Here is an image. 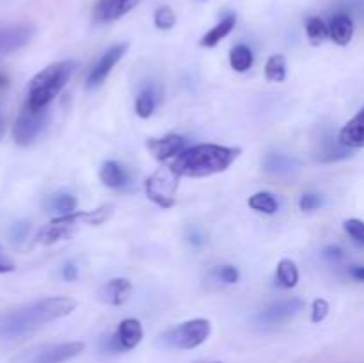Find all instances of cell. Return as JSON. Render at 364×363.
Returning <instances> with one entry per match:
<instances>
[{
  "instance_id": "6da1fadb",
  "label": "cell",
  "mask_w": 364,
  "mask_h": 363,
  "mask_svg": "<svg viewBox=\"0 0 364 363\" xmlns=\"http://www.w3.org/2000/svg\"><path fill=\"white\" fill-rule=\"evenodd\" d=\"M77 308L71 298H45L21 308L0 313V340H16L34 333L45 324L70 315Z\"/></svg>"
},
{
  "instance_id": "7a4b0ae2",
  "label": "cell",
  "mask_w": 364,
  "mask_h": 363,
  "mask_svg": "<svg viewBox=\"0 0 364 363\" xmlns=\"http://www.w3.org/2000/svg\"><path fill=\"white\" fill-rule=\"evenodd\" d=\"M240 155V149L220 144H198L183 149L171 162L178 177L203 178L226 171Z\"/></svg>"
},
{
  "instance_id": "3957f363",
  "label": "cell",
  "mask_w": 364,
  "mask_h": 363,
  "mask_svg": "<svg viewBox=\"0 0 364 363\" xmlns=\"http://www.w3.org/2000/svg\"><path fill=\"white\" fill-rule=\"evenodd\" d=\"M73 66L71 60H60L43 68L28 84L27 105L32 109H46L70 80Z\"/></svg>"
},
{
  "instance_id": "277c9868",
  "label": "cell",
  "mask_w": 364,
  "mask_h": 363,
  "mask_svg": "<svg viewBox=\"0 0 364 363\" xmlns=\"http://www.w3.org/2000/svg\"><path fill=\"white\" fill-rule=\"evenodd\" d=\"M110 214H112V205H103L96 210H89V212H73L66 214V216H59L39 230L38 242L45 246H52L59 241H66V238L73 237L75 231L82 224L98 226V224L105 223L109 219Z\"/></svg>"
},
{
  "instance_id": "5b68a950",
  "label": "cell",
  "mask_w": 364,
  "mask_h": 363,
  "mask_svg": "<svg viewBox=\"0 0 364 363\" xmlns=\"http://www.w3.org/2000/svg\"><path fill=\"white\" fill-rule=\"evenodd\" d=\"M181 177H178L171 166L160 167L159 171L151 174V177L146 180L144 189L146 194L151 201H155L156 205L162 206V209H171L176 201V189H178V180Z\"/></svg>"
},
{
  "instance_id": "8992f818",
  "label": "cell",
  "mask_w": 364,
  "mask_h": 363,
  "mask_svg": "<svg viewBox=\"0 0 364 363\" xmlns=\"http://www.w3.org/2000/svg\"><path fill=\"white\" fill-rule=\"evenodd\" d=\"M48 107L46 109H32L25 103L23 110L18 116L16 123L13 127V137L16 144L28 146L39 137L43 130H45L46 123H48Z\"/></svg>"
},
{
  "instance_id": "52a82bcc",
  "label": "cell",
  "mask_w": 364,
  "mask_h": 363,
  "mask_svg": "<svg viewBox=\"0 0 364 363\" xmlns=\"http://www.w3.org/2000/svg\"><path fill=\"white\" fill-rule=\"evenodd\" d=\"M212 326L206 319H192L180 324L166 335V342L176 349H196L206 342L210 337Z\"/></svg>"
},
{
  "instance_id": "ba28073f",
  "label": "cell",
  "mask_w": 364,
  "mask_h": 363,
  "mask_svg": "<svg viewBox=\"0 0 364 363\" xmlns=\"http://www.w3.org/2000/svg\"><path fill=\"white\" fill-rule=\"evenodd\" d=\"M142 337H144L142 324L139 322L137 319H124L121 320L116 333L109 338L105 349L109 352L130 351V349L137 347V345L141 344Z\"/></svg>"
},
{
  "instance_id": "9c48e42d",
  "label": "cell",
  "mask_w": 364,
  "mask_h": 363,
  "mask_svg": "<svg viewBox=\"0 0 364 363\" xmlns=\"http://www.w3.org/2000/svg\"><path fill=\"white\" fill-rule=\"evenodd\" d=\"M82 351H84L82 342H64V344L46 345V347H41L32 352V354H28L25 363H66L68 359L75 358Z\"/></svg>"
},
{
  "instance_id": "30bf717a",
  "label": "cell",
  "mask_w": 364,
  "mask_h": 363,
  "mask_svg": "<svg viewBox=\"0 0 364 363\" xmlns=\"http://www.w3.org/2000/svg\"><path fill=\"white\" fill-rule=\"evenodd\" d=\"M302 308H304V302L301 299H284V301L274 302L269 308L263 310L262 313H258L256 320L262 326H279V324H284L290 319H294Z\"/></svg>"
},
{
  "instance_id": "8fae6325",
  "label": "cell",
  "mask_w": 364,
  "mask_h": 363,
  "mask_svg": "<svg viewBox=\"0 0 364 363\" xmlns=\"http://www.w3.org/2000/svg\"><path fill=\"white\" fill-rule=\"evenodd\" d=\"M128 50V43H119V45H114L100 57L98 63L95 64V68L91 70V73L87 75V88H98L105 82V78L109 77L110 71L114 70L117 63L123 59V56Z\"/></svg>"
},
{
  "instance_id": "7c38bea8",
  "label": "cell",
  "mask_w": 364,
  "mask_h": 363,
  "mask_svg": "<svg viewBox=\"0 0 364 363\" xmlns=\"http://www.w3.org/2000/svg\"><path fill=\"white\" fill-rule=\"evenodd\" d=\"M36 28L31 23L9 25V27H0V56H7L21 46L27 45L34 36Z\"/></svg>"
},
{
  "instance_id": "4fadbf2b",
  "label": "cell",
  "mask_w": 364,
  "mask_h": 363,
  "mask_svg": "<svg viewBox=\"0 0 364 363\" xmlns=\"http://www.w3.org/2000/svg\"><path fill=\"white\" fill-rule=\"evenodd\" d=\"M146 146H148L149 153H151L156 160L164 162V160L173 159V157H178L183 152L185 139L181 137V135L171 134L166 135V137L148 139V141H146Z\"/></svg>"
},
{
  "instance_id": "5bb4252c",
  "label": "cell",
  "mask_w": 364,
  "mask_h": 363,
  "mask_svg": "<svg viewBox=\"0 0 364 363\" xmlns=\"http://www.w3.org/2000/svg\"><path fill=\"white\" fill-rule=\"evenodd\" d=\"M135 4H137V0H98L92 14L100 23H110V21L124 16Z\"/></svg>"
},
{
  "instance_id": "9a60e30c",
  "label": "cell",
  "mask_w": 364,
  "mask_h": 363,
  "mask_svg": "<svg viewBox=\"0 0 364 363\" xmlns=\"http://www.w3.org/2000/svg\"><path fill=\"white\" fill-rule=\"evenodd\" d=\"M132 292V283L127 278H112L107 283L102 285L98 295L103 302L112 306H119L127 302L128 295Z\"/></svg>"
},
{
  "instance_id": "2e32d148",
  "label": "cell",
  "mask_w": 364,
  "mask_h": 363,
  "mask_svg": "<svg viewBox=\"0 0 364 363\" xmlns=\"http://www.w3.org/2000/svg\"><path fill=\"white\" fill-rule=\"evenodd\" d=\"M340 142L347 148H364V107L341 128Z\"/></svg>"
},
{
  "instance_id": "e0dca14e",
  "label": "cell",
  "mask_w": 364,
  "mask_h": 363,
  "mask_svg": "<svg viewBox=\"0 0 364 363\" xmlns=\"http://www.w3.org/2000/svg\"><path fill=\"white\" fill-rule=\"evenodd\" d=\"M354 36V21L348 14H336L329 23V38L336 45H348Z\"/></svg>"
},
{
  "instance_id": "ac0fdd59",
  "label": "cell",
  "mask_w": 364,
  "mask_h": 363,
  "mask_svg": "<svg viewBox=\"0 0 364 363\" xmlns=\"http://www.w3.org/2000/svg\"><path fill=\"white\" fill-rule=\"evenodd\" d=\"M235 25H237V14H235V13L226 14V16H224L223 20H220L219 23L215 25V27L210 28V31L206 32L205 36H203L201 41H199V45L205 46V48H212V46H217L220 41H223L224 38H226L228 34H230L231 31H233Z\"/></svg>"
},
{
  "instance_id": "d6986e66",
  "label": "cell",
  "mask_w": 364,
  "mask_h": 363,
  "mask_svg": "<svg viewBox=\"0 0 364 363\" xmlns=\"http://www.w3.org/2000/svg\"><path fill=\"white\" fill-rule=\"evenodd\" d=\"M100 180L105 187L109 189H121L127 185L128 174L121 164L114 162V160H107L100 167Z\"/></svg>"
},
{
  "instance_id": "ffe728a7",
  "label": "cell",
  "mask_w": 364,
  "mask_h": 363,
  "mask_svg": "<svg viewBox=\"0 0 364 363\" xmlns=\"http://www.w3.org/2000/svg\"><path fill=\"white\" fill-rule=\"evenodd\" d=\"M263 169L272 174H291L299 169V162L283 153H267L263 157Z\"/></svg>"
},
{
  "instance_id": "44dd1931",
  "label": "cell",
  "mask_w": 364,
  "mask_h": 363,
  "mask_svg": "<svg viewBox=\"0 0 364 363\" xmlns=\"http://www.w3.org/2000/svg\"><path fill=\"white\" fill-rule=\"evenodd\" d=\"M255 63V53L247 45L240 43L230 50V64L235 71H247Z\"/></svg>"
},
{
  "instance_id": "7402d4cb",
  "label": "cell",
  "mask_w": 364,
  "mask_h": 363,
  "mask_svg": "<svg viewBox=\"0 0 364 363\" xmlns=\"http://www.w3.org/2000/svg\"><path fill=\"white\" fill-rule=\"evenodd\" d=\"M276 276H277V281H279L283 287H287V288L297 287V283H299V267L295 265L294 260H290V258L279 260V263H277Z\"/></svg>"
},
{
  "instance_id": "603a6c76",
  "label": "cell",
  "mask_w": 364,
  "mask_h": 363,
  "mask_svg": "<svg viewBox=\"0 0 364 363\" xmlns=\"http://www.w3.org/2000/svg\"><path fill=\"white\" fill-rule=\"evenodd\" d=\"M306 36H308L311 45H322L329 38V25H326V21L318 16L308 18L306 20Z\"/></svg>"
},
{
  "instance_id": "cb8c5ba5",
  "label": "cell",
  "mask_w": 364,
  "mask_h": 363,
  "mask_svg": "<svg viewBox=\"0 0 364 363\" xmlns=\"http://www.w3.org/2000/svg\"><path fill=\"white\" fill-rule=\"evenodd\" d=\"M247 203L252 210L269 214V216H272V214H276L279 210V203H277L276 196L270 194V192H256V194H252L247 199Z\"/></svg>"
},
{
  "instance_id": "d4e9b609",
  "label": "cell",
  "mask_w": 364,
  "mask_h": 363,
  "mask_svg": "<svg viewBox=\"0 0 364 363\" xmlns=\"http://www.w3.org/2000/svg\"><path fill=\"white\" fill-rule=\"evenodd\" d=\"M265 78L269 82H284V78H287V59H284V56L276 53L267 60Z\"/></svg>"
},
{
  "instance_id": "484cf974",
  "label": "cell",
  "mask_w": 364,
  "mask_h": 363,
  "mask_svg": "<svg viewBox=\"0 0 364 363\" xmlns=\"http://www.w3.org/2000/svg\"><path fill=\"white\" fill-rule=\"evenodd\" d=\"M135 112L139 117H149L155 112V89L151 85H146L137 96V102H135Z\"/></svg>"
},
{
  "instance_id": "4316f807",
  "label": "cell",
  "mask_w": 364,
  "mask_h": 363,
  "mask_svg": "<svg viewBox=\"0 0 364 363\" xmlns=\"http://www.w3.org/2000/svg\"><path fill=\"white\" fill-rule=\"evenodd\" d=\"M50 206L57 210V212H60V216L73 214L75 209H77V198L73 194H57L52 198Z\"/></svg>"
},
{
  "instance_id": "83f0119b",
  "label": "cell",
  "mask_w": 364,
  "mask_h": 363,
  "mask_svg": "<svg viewBox=\"0 0 364 363\" xmlns=\"http://www.w3.org/2000/svg\"><path fill=\"white\" fill-rule=\"evenodd\" d=\"M176 25V14L171 7L162 6L155 11V27L160 31H169Z\"/></svg>"
},
{
  "instance_id": "f1b7e54d",
  "label": "cell",
  "mask_w": 364,
  "mask_h": 363,
  "mask_svg": "<svg viewBox=\"0 0 364 363\" xmlns=\"http://www.w3.org/2000/svg\"><path fill=\"white\" fill-rule=\"evenodd\" d=\"M212 276H215L217 280L223 281V283H237L238 278H240V273L237 270V267L233 265H220L217 267V269H213Z\"/></svg>"
},
{
  "instance_id": "f546056e",
  "label": "cell",
  "mask_w": 364,
  "mask_h": 363,
  "mask_svg": "<svg viewBox=\"0 0 364 363\" xmlns=\"http://www.w3.org/2000/svg\"><path fill=\"white\" fill-rule=\"evenodd\" d=\"M343 228L359 246H364V223L361 219H347Z\"/></svg>"
},
{
  "instance_id": "4dcf8cb0",
  "label": "cell",
  "mask_w": 364,
  "mask_h": 363,
  "mask_svg": "<svg viewBox=\"0 0 364 363\" xmlns=\"http://www.w3.org/2000/svg\"><path fill=\"white\" fill-rule=\"evenodd\" d=\"M327 315H329V302L322 298L315 299L311 305V320L315 324L322 322Z\"/></svg>"
},
{
  "instance_id": "1f68e13d",
  "label": "cell",
  "mask_w": 364,
  "mask_h": 363,
  "mask_svg": "<svg viewBox=\"0 0 364 363\" xmlns=\"http://www.w3.org/2000/svg\"><path fill=\"white\" fill-rule=\"evenodd\" d=\"M323 203L322 196L315 194V192H308V194H302L301 201H299V206H301L302 212H313V210L320 209Z\"/></svg>"
},
{
  "instance_id": "d6a6232c",
  "label": "cell",
  "mask_w": 364,
  "mask_h": 363,
  "mask_svg": "<svg viewBox=\"0 0 364 363\" xmlns=\"http://www.w3.org/2000/svg\"><path fill=\"white\" fill-rule=\"evenodd\" d=\"M63 276L66 281H75L78 278V267L75 263H66L63 269Z\"/></svg>"
},
{
  "instance_id": "836d02e7",
  "label": "cell",
  "mask_w": 364,
  "mask_h": 363,
  "mask_svg": "<svg viewBox=\"0 0 364 363\" xmlns=\"http://www.w3.org/2000/svg\"><path fill=\"white\" fill-rule=\"evenodd\" d=\"M326 256L331 260H340L341 256H343V253H341V249L338 248V246H329V248H326Z\"/></svg>"
},
{
  "instance_id": "e575fe53",
  "label": "cell",
  "mask_w": 364,
  "mask_h": 363,
  "mask_svg": "<svg viewBox=\"0 0 364 363\" xmlns=\"http://www.w3.org/2000/svg\"><path fill=\"white\" fill-rule=\"evenodd\" d=\"M348 273H350V276L354 278V280L364 281V265L350 267V270H348Z\"/></svg>"
},
{
  "instance_id": "d590c367",
  "label": "cell",
  "mask_w": 364,
  "mask_h": 363,
  "mask_svg": "<svg viewBox=\"0 0 364 363\" xmlns=\"http://www.w3.org/2000/svg\"><path fill=\"white\" fill-rule=\"evenodd\" d=\"M13 269H14L13 263H11L9 260L4 258V256L0 255V273H11Z\"/></svg>"
},
{
  "instance_id": "8d00e7d4",
  "label": "cell",
  "mask_w": 364,
  "mask_h": 363,
  "mask_svg": "<svg viewBox=\"0 0 364 363\" xmlns=\"http://www.w3.org/2000/svg\"><path fill=\"white\" fill-rule=\"evenodd\" d=\"M191 242H192V244H201V242H203L201 235H199V233H192L191 235Z\"/></svg>"
},
{
  "instance_id": "74e56055",
  "label": "cell",
  "mask_w": 364,
  "mask_h": 363,
  "mask_svg": "<svg viewBox=\"0 0 364 363\" xmlns=\"http://www.w3.org/2000/svg\"><path fill=\"white\" fill-rule=\"evenodd\" d=\"M6 85H7V77L4 73H0V89L6 88Z\"/></svg>"
},
{
  "instance_id": "f35d334b",
  "label": "cell",
  "mask_w": 364,
  "mask_h": 363,
  "mask_svg": "<svg viewBox=\"0 0 364 363\" xmlns=\"http://www.w3.org/2000/svg\"><path fill=\"white\" fill-rule=\"evenodd\" d=\"M0 135H2V117H0Z\"/></svg>"
}]
</instances>
